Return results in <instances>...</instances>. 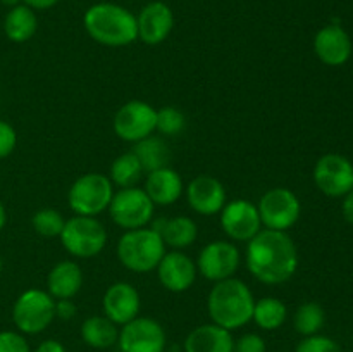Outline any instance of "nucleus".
Wrapping results in <instances>:
<instances>
[{
    "instance_id": "32",
    "label": "nucleus",
    "mask_w": 353,
    "mask_h": 352,
    "mask_svg": "<svg viewBox=\"0 0 353 352\" xmlns=\"http://www.w3.org/2000/svg\"><path fill=\"white\" fill-rule=\"evenodd\" d=\"M295 352H341V349L333 338L323 337V335H312V337L303 338L296 345Z\"/></svg>"
},
{
    "instance_id": "2",
    "label": "nucleus",
    "mask_w": 353,
    "mask_h": 352,
    "mask_svg": "<svg viewBox=\"0 0 353 352\" xmlns=\"http://www.w3.org/2000/svg\"><path fill=\"white\" fill-rule=\"evenodd\" d=\"M90 38L105 47H126L138 40L137 16L114 2H99L88 7L83 16Z\"/></svg>"
},
{
    "instance_id": "27",
    "label": "nucleus",
    "mask_w": 353,
    "mask_h": 352,
    "mask_svg": "<svg viewBox=\"0 0 353 352\" xmlns=\"http://www.w3.org/2000/svg\"><path fill=\"white\" fill-rule=\"evenodd\" d=\"M286 316H288V309L283 300L276 299V297H264L255 302L252 320L257 323L259 328L271 331L281 328L285 324Z\"/></svg>"
},
{
    "instance_id": "39",
    "label": "nucleus",
    "mask_w": 353,
    "mask_h": 352,
    "mask_svg": "<svg viewBox=\"0 0 353 352\" xmlns=\"http://www.w3.org/2000/svg\"><path fill=\"white\" fill-rule=\"evenodd\" d=\"M341 209H343L345 219H347L350 224H353V190L345 195L343 207H341Z\"/></svg>"
},
{
    "instance_id": "41",
    "label": "nucleus",
    "mask_w": 353,
    "mask_h": 352,
    "mask_svg": "<svg viewBox=\"0 0 353 352\" xmlns=\"http://www.w3.org/2000/svg\"><path fill=\"white\" fill-rule=\"evenodd\" d=\"M0 2L10 9V7H16V6H19V3H23V0H0Z\"/></svg>"
},
{
    "instance_id": "16",
    "label": "nucleus",
    "mask_w": 353,
    "mask_h": 352,
    "mask_svg": "<svg viewBox=\"0 0 353 352\" xmlns=\"http://www.w3.org/2000/svg\"><path fill=\"white\" fill-rule=\"evenodd\" d=\"M138 38L147 45H159L171 35L174 28V14L164 2L147 3L137 16Z\"/></svg>"
},
{
    "instance_id": "40",
    "label": "nucleus",
    "mask_w": 353,
    "mask_h": 352,
    "mask_svg": "<svg viewBox=\"0 0 353 352\" xmlns=\"http://www.w3.org/2000/svg\"><path fill=\"white\" fill-rule=\"evenodd\" d=\"M6 223H7V211H6V207H3L2 200H0V231L3 230Z\"/></svg>"
},
{
    "instance_id": "30",
    "label": "nucleus",
    "mask_w": 353,
    "mask_h": 352,
    "mask_svg": "<svg viewBox=\"0 0 353 352\" xmlns=\"http://www.w3.org/2000/svg\"><path fill=\"white\" fill-rule=\"evenodd\" d=\"M31 224H33V230L38 235L47 238L61 237L62 230H64L65 219L59 211L55 209H40L38 213L33 214L31 217Z\"/></svg>"
},
{
    "instance_id": "17",
    "label": "nucleus",
    "mask_w": 353,
    "mask_h": 352,
    "mask_svg": "<svg viewBox=\"0 0 353 352\" xmlns=\"http://www.w3.org/2000/svg\"><path fill=\"white\" fill-rule=\"evenodd\" d=\"M186 199L195 213L202 216H214L221 213L226 204V190L214 176L199 175L186 186Z\"/></svg>"
},
{
    "instance_id": "19",
    "label": "nucleus",
    "mask_w": 353,
    "mask_h": 352,
    "mask_svg": "<svg viewBox=\"0 0 353 352\" xmlns=\"http://www.w3.org/2000/svg\"><path fill=\"white\" fill-rule=\"evenodd\" d=\"M316 55L327 66H341L350 59L352 40L338 24H327L317 31L314 38Z\"/></svg>"
},
{
    "instance_id": "36",
    "label": "nucleus",
    "mask_w": 353,
    "mask_h": 352,
    "mask_svg": "<svg viewBox=\"0 0 353 352\" xmlns=\"http://www.w3.org/2000/svg\"><path fill=\"white\" fill-rule=\"evenodd\" d=\"M76 316V304L71 299L55 300V317L69 321Z\"/></svg>"
},
{
    "instance_id": "29",
    "label": "nucleus",
    "mask_w": 353,
    "mask_h": 352,
    "mask_svg": "<svg viewBox=\"0 0 353 352\" xmlns=\"http://www.w3.org/2000/svg\"><path fill=\"white\" fill-rule=\"evenodd\" d=\"M324 324V309L317 302H305L296 309L293 326L303 337L319 333Z\"/></svg>"
},
{
    "instance_id": "42",
    "label": "nucleus",
    "mask_w": 353,
    "mask_h": 352,
    "mask_svg": "<svg viewBox=\"0 0 353 352\" xmlns=\"http://www.w3.org/2000/svg\"><path fill=\"white\" fill-rule=\"evenodd\" d=\"M2 269H3V262H2V257H0V275H2Z\"/></svg>"
},
{
    "instance_id": "26",
    "label": "nucleus",
    "mask_w": 353,
    "mask_h": 352,
    "mask_svg": "<svg viewBox=\"0 0 353 352\" xmlns=\"http://www.w3.org/2000/svg\"><path fill=\"white\" fill-rule=\"evenodd\" d=\"M81 338L92 349H109L117 344L119 328L105 316L86 317L81 324Z\"/></svg>"
},
{
    "instance_id": "35",
    "label": "nucleus",
    "mask_w": 353,
    "mask_h": 352,
    "mask_svg": "<svg viewBox=\"0 0 353 352\" xmlns=\"http://www.w3.org/2000/svg\"><path fill=\"white\" fill-rule=\"evenodd\" d=\"M265 342L261 335L257 333H247L241 335L236 342H234L233 352H265Z\"/></svg>"
},
{
    "instance_id": "5",
    "label": "nucleus",
    "mask_w": 353,
    "mask_h": 352,
    "mask_svg": "<svg viewBox=\"0 0 353 352\" xmlns=\"http://www.w3.org/2000/svg\"><path fill=\"white\" fill-rule=\"evenodd\" d=\"M112 197L114 190L109 176L102 173H86L71 185L68 202L76 216L95 217L109 209Z\"/></svg>"
},
{
    "instance_id": "11",
    "label": "nucleus",
    "mask_w": 353,
    "mask_h": 352,
    "mask_svg": "<svg viewBox=\"0 0 353 352\" xmlns=\"http://www.w3.org/2000/svg\"><path fill=\"white\" fill-rule=\"evenodd\" d=\"M240 251L231 242H210L200 251L196 259V271L214 283L223 282L233 278L240 266Z\"/></svg>"
},
{
    "instance_id": "18",
    "label": "nucleus",
    "mask_w": 353,
    "mask_h": 352,
    "mask_svg": "<svg viewBox=\"0 0 353 352\" xmlns=\"http://www.w3.org/2000/svg\"><path fill=\"white\" fill-rule=\"evenodd\" d=\"M155 269L162 286L174 293L186 292L196 278V264L179 251L165 252Z\"/></svg>"
},
{
    "instance_id": "34",
    "label": "nucleus",
    "mask_w": 353,
    "mask_h": 352,
    "mask_svg": "<svg viewBox=\"0 0 353 352\" xmlns=\"http://www.w3.org/2000/svg\"><path fill=\"white\" fill-rule=\"evenodd\" d=\"M17 145V133L12 124L0 119V159L9 157Z\"/></svg>"
},
{
    "instance_id": "8",
    "label": "nucleus",
    "mask_w": 353,
    "mask_h": 352,
    "mask_svg": "<svg viewBox=\"0 0 353 352\" xmlns=\"http://www.w3.org/2000/svg\"><path fill=\"white\" fill-rule=\"evenodd\" d=\"M154 207L155 204L143 188L130 186V188H121L119 192L114 193L109 214L117 226L128 231L147 226L154 216Z\"/></svg>"
},
{
    "instance_id": "25",
    "label": "nucleus",
    "mask_w": 353,
    "mask_h": 352,
    "mask_svg": "<svg viewBox=\"0 0 353 352\" xmlns=\"http://www.w3.org/2000/svg\"><path fill=\"white\" fill-rule=\"evenodd\" d=\"M131 152H133V154L137 155L138 161H140L143 173H152L157 171V169L168 168L169 162H171V150H169V145L165 144V140L154 137V135L137 141Z\"/></svg>"
},
{
    "instance_id": "22",
    "label": "nucleus",
    "mask_w": 353,
    "mask_h": 352,
    "mask_svg": "<svg viewBox=\"0 0 353 352\" xmlns=\"http://www.w3.org/2000/svg\"><path fill=\"white\" fill-rule=\"evenodd\" d=\"M83 271L78 262L61 261L47 276V292L54 299H72L81 290Z\"/></svg>"
},
{
    "instance_id": "6",
    "label": "nucleus",
    "mask_w": 353,
    "mask_h": 352,
    "mask_svg": "<svg viewBox=\"0 0 353 352\" xmlns=\"http://www.w3.org/2000/svg\"><path fill=\"white\" fill-rule=\"evenodd\" d=\"M54 320L55 300L45 290H24L12 306V321L23 335L41 333Z\"/></svg>"
},
{
    "instance_id": "7",
    "label": "nucleus",
    "mask_w": 353,
    "mask_h": 352,
    "mask_svg": "<svg viewBox=\"0 0 353 352\" xmlns=\"http://www.w3.org/2000/svg\"><path fill=\"white\" fill-rule=\"evenodd\" d=\"M62 247L78 259L99 255L107 245V231L99 219L90 216H74L65 221L61 233Z\"/></svg>"
},
{
    "instance_id": "23",
    "label": "nucleus",
    "mask_w": 353,
    "mask_h": 352,
    "mask_svg": "<svg viewBox=\"0 0 353 352\" xmlns=\"http://www.w3.org/2000/svg\"><path fill=\"white\" fill-rule=\"evenodd\" d=\"M152 230L161 235L162 242L169 247L181 251V248L190 247L196 240L199 228L195 221L186 216H176L172 219H157L152 224Z\"/></svg>"
},
{
    "instance_id": "4",
    "label": "nucleus",
    "mask_w": 353,
    "mask_h": 352,
    "mask_svg": "<svg viewBox=\"0 0 353 352\" xmlns=\"http://www.w3.org/2000/svg\"><path fill=\"white\" fill-rule=\"evenodd\" d=\"M165 254V244L152 228L128 230L117 242V259L126 269L148 273L155 269Z\"/></svg>"
},
{
    "instance_id": "21",
    "label": "nucleus",
    "mask_w": 353,
    "mask_h": 352,
    "mask_svg": "<svg viewBox=\"0 0 353 352\" xmlns=\"http://www.w3.org/2000/svg\"><path fill=\"white\" fill-rule=\"evenodd\" d=\"M143 190L155 206H171L181 197L185 186H183L179 173H176L174 169L168 166V168L148 173Z\"/></svg>"
},
{
    "instance_id": "37",
    "label": "nucleus",
    "mask_w": 353,
    "mask_h": 352,
    "mask_svg": "<svg viewBox=\"0 0 353 352\" xmlns=\"http://www.w3.org/2000/svg\"><path fill=\"white\" fill-rule=\"evenodd\" d=\"M34 352H65V347L59 340L48 338V340L41 342V344L34 349Z\"/></svg>"
},
{
    "instance_id": "9",
    "label": "nucleus",
    "mask_w": 353,
    "mask_h": 352,
    "mask_svg": "<svg viewBox=\"0 0 353 352\" xmlns=\"http://www.w3.org/2000/svg\"><path fill=\"white\" fill-rule=\"evenodd\" d=\"M259 214L261 221L268 230L286 231L299 221L302 206L300 200L292 190L272 188L268 190L259 200Z\"/></svg>"
},
{
    "instance_id": "12",
    "label": "nucleus",
    "mask_w": 353,
    "mask_h": 352,
    "mask_svg": "<svg viewBox=\"0 0 353 352\" xmlns=\"http://www.w3.org/2000/svg\"><path fill=\"white\" fill-rule=\"evenodd\" d=\"M117 345L121 352H164L165 331L159 321L137 316L123 324Z\"/></svg>"
},
{
    "instance_id": "1",
    "label": "nucleus",
    "mask_w": 353,
    "mask_h": 352,
    "mask_svg": "<svg viewBox=\"0 0 353 352\" xmlns=\"http://www.w3.org/2000/svg\"><path fill=\"white\" fill-rule=\"evenodd\" d=\"M247 268L265 285H279L295 275L299 252L285 231L261 230L247 245Z\"/></svg>"
},
{
    "instance_id": "13",
    "label": "nucleus",
    "mask_w": 353,
    "mask_h": 352,
    "mask_svg": "<svg viewBox=\"0 0 353 352\" xmlns=\"http://www.w3.org/2000/svg\"><path fill=\"white\" fill-rule=\"evenodd\" d=\"M221 226L231 240L250 242L262 230L257 206L245 199L226 202L221 211Z\"/></svg>"
},
{
    "instance_id": "14",
    "label": "nucleus",
    "mask_w": 353,
    "mask_h": 352,
    "mask_svg": "<svg viewBox=\"0 0 353 352\" xmlns=\"http://www.w3.org/2000/svg\"><path fill=\"white\" fill-rule=\"evenodd\" d=\"M314 182L317 188L330 197H343L353 190V166L347 157L326 154L316 162Z\"/></svg>"
},
{
    "instance_id": "24",
    "label": "nucleus",
    "mask_w": 353,
    "mask_h": 352,
    "mask_svg": "<svg viewBox=\"0 0 353 352\" xmlns=\"http://www.w3.org/2000/svg\"><path fill=\"white\" fill-rule=\"evenodd\" d=\"M38 30V17L34 9L26 3L10 7L3 19V33L14 43H24L31 40Z\"/></svg>"
},
{
    "instance_id": "31",
    "label": "nucleus",
    "mask_w": 353,
    "mask_h": 352,
    "mask_svg": "<svg viewBox=\"0 0 353 352\" xmlns=\"http://www.w3.org/2000/svg\"><path fill=\"white\" fill-rule=\"evenodd\" d=\"M186 128V117L176 107H162L157 110V126L155 130L159 133L165 135V137H176V135L183 133Z\"/></svg>"
},
{
    "instance_id": "20",
    "label": "nucleus",
    "mask_w": 353,
    "mask_h": 352,
    "mask_svg": "<svg viewBox=\"0 0 353 352\" xmlns=\"http://www.w3.org/2000/svg\"><path fill=\"white\" fill-rule=\"evenodd\" d=\"M233 335L226 328L209 323L196 326L185 338V352H233Z\"/></svg>"
},
{
    "instance_id": "10",
    "label": "nucleus",
    "mask_w": 353,
    "mask_h": 352,
    "mask_svg": "<svg viewBox=\"0 0 353 352\" xmlns=\"http://www.w3.org/2000/svg\"><path fill=\"white\" fill-rule=\"evenodd\" d=\"M157 126V110L143 100H130L116 113L114 133L124 141H137L150 137Z\"/></svg>"
},
{
    "instance_id": "33",
    "label": "nucleus",
    "mask_w": 353,
    "mask_h": 352,
    "mask_svg": "<svg viewBox=\"0 0 353 352\" xmlns=\"http://www.w3.org/2000/svg\"><path fill=\"white\" fill-rule=\"evenodd\" d=\"M0 352H31L30 344L21 331H0Z\"/></svg>"
},
{
    "instance_id": "38",
    "label": "nucleus",
    "mask_w": 353,
    "mask_h": 352,
    "mask_svg": "<svg viewBox=\"0 0 353 352\" xmlns=\"http://www.w3.org/2000/svg\"><path fill=\"white\" fill-rule=\"evenodd\" d=\"M23 3H26L28 7L34 10H45L54 7L55 3H59V0H23Z\"/></svg>"
},
{
    "instance_id": "28",
    "label": "nucleus",
    "mask_w": 353,
    "mask_h": 352,
    "mask_svg": "<svg viewBox=\"0 0 353 352\" xmlns=\"http://www.w3.org/2000/svg\"><path fill=\"white\" fill-rule=\"evenodd\" d=\"M141 175H143V168L133 152L121 154L119 157L114 159L112 166H110V182L119 188L134 186L140 182Z\"/></svg>"
},
{
    "instance_id": "15",
    "label": "nucleus",
    "mask_w": 353,
    "mask_h": 352,
    "mask_svg": "<svg viewBox=\"0 0 353 352\" xmlns=\"http://www.w3.org/2000/svg\"><path fill=\"white\" fill-rule=\"evenodd\" d=\"M141 307L140 293L131 283L117 282L107 289L102 299L103 316L116 324H126L138 316Z\"/></svg>"
},
{
    "instance_id": "3",
    "label": "nucleus",
    "mask_w": 353,
    "mask_h": 352,
    "mask_svg": "<svg viewBox=\"0 0 353 352\" xmlns=\"http://www.w3.org/2000/svg\"><path fill=\"white\" fill-rule=\"evenodd\" d=\"M255 299L252 290L238 278L216 282L207 299V309L214 324L233 331L252 321Z\"/></svg>"
}]
</instances>
